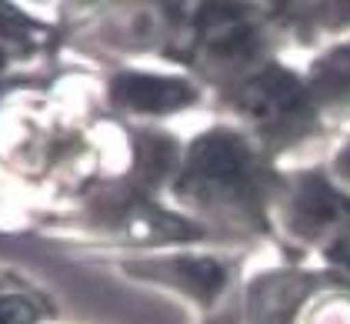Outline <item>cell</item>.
<instances>
[{"label":"cell","mask_w":350,"mask_h":324,"mask_svg":"<svg viewBox=\"0 0 350 324\" xmlns=\"http://www.w3.org/2000/svg\"><path fill=\"white\" fill-rule=\"evenodd\" d=\"M193 97L187 84L170 81V77H150V74H127L113 84V101L127 110H140V114H161V110H174L187 104Z\"/></svg>","instance_id":"1"},{"label":"cell","mask_w":350,"mask_h":324,"mask_svg":"<svg viewBox=\"0 0 350 324\" xmlns=\"http://www.w3.org/2000/svg\"><path fill=\"white\" fill-rule=\"evenodd\" d=\"M241 151L227 137H204L190 151V177L207 181V184H224L234 181L241 171Z\"/></svg>","instance_id":"2"},{"label":"cell","mask_w":350,"mask_h":324,"mask_svg":"<svg viewBox=\"0 0 350 324\" xmlns=\"http://www.w3.org/2000/svg\"><path fill=\"white\" fill-rule=\"evenodd\" d=\"M180 271H184V277H187L200 295L217 291L220 281H224V274H220V268H217L214 261H180Z\"/></svg>","instance_id":"3"},{"label":"cell","mask_w":350,"mask_h":324,"mask_svg":"<svg viewBox=\"0 0 350 324\" xmlns=\"http://www.w3.org/2000/svg\"><path fill=\"white\" fill-rule=\"evenodd\" d=\"M170 161H174V144H167L161 137H150V140L140 144V164H144L147 174H154V177L163 174Z\"/></svg>","instance_id":"4"},{"label":"cell","mask_w":350,"mask_h":324,"mask_svg":"<svg viewBox=\"0 0 350 324\" xmlns=\"http://www.w3.org/2000/svg\"><path fill=\"white\" fill-rule=\"evenodd\" d=\"M30 308L17 297H0V324H27Z\"/></svg>","instance_id":"5"},{"label":"cell","mask_w":350,"mask_h":324,"mask_svg":"<svg viewBox=\"0 0 350 324\" xmlns=\"http://www.w3.org/2000/svg\"><path fill=\"white\" fill-rule=\"evenodd\" d=\"M334 7H337L344 17H350V0H334Z\"/></svg>","instance_id":"6"},{"label":"cell","mask_w":350,"mask_h":324,"mask_svg":"<svg viewBox=\"0 0 350 324\" xmlns=\"http://www.w3.org/2000/svg\"><path fill=\"white\" fill-rule=\"evenodd\" d=\"M344 171H347V174H350V154H347V158H344Z\"/></svg>","instance_id":"7"},{"label":"cell","mask_w":350,"mask_h":324,"mask_svg":"<svg viewBox=\"0 0 350 324\" xmlns=\"http://www.w3.org/2000/svg\"><path fill=\"white\" fill-rule=\"evenodd\" d=\"M0 64H3V60H0Z\"/></svg>","instance_id":"8"}]
</instances>
